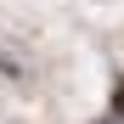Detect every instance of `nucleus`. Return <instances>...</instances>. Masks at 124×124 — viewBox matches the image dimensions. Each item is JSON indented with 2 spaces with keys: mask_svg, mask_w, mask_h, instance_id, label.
I'll return each mask as SVG.
<instances>
[{
  "mask_svg": "<svg viewBox=\"0 0 124 124\" xmlns=\"http://www.w3.org/2000/svg\"><path fill=\"white\" fill-rule=\"evenodd\" d=\"M113 113L124 118V79H118V85H113Z\"/></svg>",
  "mask_w": 124,
  "mask_h": 124,
  "instance_id": "obj_1",
  "label": "nucleus"
},
{
  "mask_svg": "<svg viewBox=\"0 0 124 124\" xmlns=\"http://www.w3.org/2000/svg\"><path fill=\"white\" fill-rule=\"evenodd\" d=\"M107 124H113V118H107Z\"/></svg>",
  "mask_w": 124,
  "mask_h": 124,
  "instance_id": "obj_2",
  "label": "nucleus"
}]
</instances>
